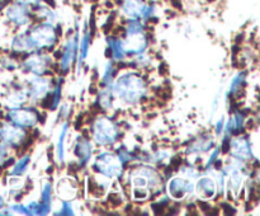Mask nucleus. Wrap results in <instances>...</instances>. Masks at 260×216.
<instances>
[{
  "label": "nucleus",
  "mask_w": 260,
  "mask_h": 216,
  "mask_svg": "<svg viewBox=\"0 0 260 216\" xmlns=\"http://www.w3.org/2000/svg\"><path fill=\"white\" fill-rule=\"evenodd\" d=\"M116 93L127 101H135L144 93V83L136 76H124L117 83Z\"/></svg>",
  "instance_id": "f257e3e1"
},
{
  "label": "nucleus",
  "mask_w": 260,
  "mask_h": 216,
  "mask_svg": "<svg viewBox=\"0 0 260 216\" xmlns=\"http://www.w3.org/2000/svg\"><path fill=\"white\" fill-rule=\"evenodd\" d=\"M29 40L32 41L33 45L45 47V46H51L56 40L55 29L50 24H41L33 28L30 33Z\"/></svg>",
  "instance_id": "f03ea898"
},
{
  "label": "nucleus",
  "mask_w": 260,
  "mask_h": 216,
  "mask_svg": "<svg viewBox=\"0 0 260 216\" xmlns=\"http://www.w3.org/2000/svg\"><path fill=\"white\" fill-rule=\"evenodd\" d=\"M95 140L101 144H108L114 141L116 137V127L107 118H101L95 124Z\"/></svg>",
  "instance_id": "7ed1b4c3"
},
{
  "label": "nucleus",
  "mask_w": 260,
  "mask_h": 216,
  "mask_svg": "<svg viewBox=\"0 0 260 216\" xmlns=\"http://www.w3.org/2000/svg\"><path fill=\"white\" fill-rule=\"evenodd\" d=\"M96 165H98L99 170L103 172L106 175L113 177L121 172V165H119V160L117 159L114 155L112 154H103L96 159Z\"/></svg>",
  "instance_id": "20e7f679"
},
{
  "label": "nucleus",
  "mask_w": 260,
  "mask_h": 216,
  "mask_svg": "<svg viewBox=\"0 0 260 216\" xmlns=\"http://www.w3.org/2000/svg\"><path fill=\"white\" fill-rule=\"evenodd\" d=\"M5 15L10 22L17 25H23L29 20V14H28L27 7L17 2V4L9 5L5 10Z\"/></svg>",
  "instance_id": "39448f33"
},
{
  "label": "nucleus",
  "mask_w": 260,
  "mask_h": 216,
  "mask_svg": "<svg viewBox=\"0 0 260 216\" xmlns=\"http://www.w3.org/2000/svg\"><path fill=\"white\" fill-rule=\"evenodd\" d=\"M10 119L19 126H32L37 121V114L29 109H17L9 113Z\"/></svg>",
  "instance_id": "423d86ee"
},
{
  "label": "nucleus",
  "mask_w": 260,
  "mask_h": 216,
  "mask_svg": "<svg viewBox=\"0 0 260 216\" xmlns=\"http://www.w3.org/2000/svg\"><path fill=\"white\" fill-rule=\"evenodd\" d=\"M23 131L20 129L13 126H5L4 129L0 131V136L3 137L7 144L9 145H18L23 140Z\"/></svg>",
  "instance_id": "0eeeda50"
},
{
  "label": "nucleus",
  "mask_w": 260,
  "mask_h": 216,
  "mask_svg": "<svg viewBox=\"0 0 260 216\" xmlns=\"http://www.w3.org/2000/svg\"><path fill=\"white\" fill-rule=\"evenodd\" d=\"M144 7L145 4L142 0H124L123 4H122V10L127 17L139 18L141 17Z\"/></svg>",
  "instance_id": "6e6552de"
},
{
  "label": "nucleus",
  "mask_w": 260,
  "mask_h": 216,
  "mask_svg": "<svg viewBox=\"0 0 260 216\" xmlns=\"http://www.w3.org/2000/svg\"><path fill=\"white\" fill-rule=\"evenodd\" d=\"M145 46H146V41H145L144 36L141 33L139 35V32H134L127 40V43L123 45V48L127 50L129 47V51H142Z\"/></svg>",
  "instance_id": "1a4fd4ad"
},
{
  "label": "nucleus",
  "mask_w": 260,
  "mask_h": 216,
  "mask_svg": "<svg viewBox=\"0 0 260 216\" xmlns=\"http://www.w3.org/2000/svg\"><path fill=\"white\" fill-rule=\"evenodd\" d=\"M198 195L203 198H210L215 195L216 186L215 182L210 178H202V179L198 182Z\"/></svg>",
  "instance_id": "9d476101"
},
{
  "label": "nucleus",
  "mask_w": 260,
  "mask_h": 216,
  "mask_svg": "<svg viewBox=\"0 0 260 216\" xmlns=\"http://www.w3.org/2000/svg\"><path fill=\"white\" fill-rule=\"evenodd\" d=\"M189 187L190 186L185 180L180 179V178H175L170 183V193H172V196L174 198H182L188 191H190L188 190Z\"/></svg>",
  "instance_id": "9b49d317"
},
{
  "label": "nucleus",
  "mask_w": 260,
  "mask_h": 216,
  "mask_svg": "<svg viewBox=\"0 0 260 216\" xmlns=\"http://www.w3.org/2000/svg\"><path fill=\"white\" fill-rule=\"evenodd\" d=\"M25 65L29 66L30 70H33L35 73L41 74L45 71L46 60L42 57V56H32V57L25 63Z\"/></svg>",
  "instance_id": "f8f14e48"
},
{
  "label": "nucleus",
  "mask_w": 260,
  "mask_h": 216,
  "mask_svg": "<svg viewBox=\"0 0 260 216\" xmlns=\"http://www.w3.org/2000/svg\"><path fill=\"white\" fill-rule=\"evenodd\" d=\"M32 46H33L32 41L27 37H22V36H19V37L15 38L14 42H13V48H14V50H18V51L28 50V48H32Z\"/></svg>",
  "instance_id": "ddd939ff"
},
{
  "label": "nucleus",
  "mask_w": 260,
  "mask_h": 216,
  "mask_svg": "<svg viewBox=\"0 0 260 216\" xmlns=\"http://www.w3.org/2000/svg\"><path fill=\"white\" fill-rule=\"evenodd\" d=\"M48 85V84H47ZM47 85H46V80L42 79H38L35 81V85H33V97H40L41 94H45L47 91Z\"/></svg>",
  "instance_id": "4468645a"
},
{
  "label": "nucleus",
  "mask_w": 260,
  "mask_h": 216,
  "mask_svg": "<svg viewBox=\"0 0 260 216\" xmlns=\"http://www.w3.org/2000/svg\"><path fill=\"white\" fill-rule=\"evenodd\" d=\"M27 163H28V158H24V159H23V160L18 162V164L15 165V170L13 173H14V174H15V173H20V172H22L23 167H24V165L27 164Z\"/></svg>",
  "instance_id": "2eb2a0df"
},
{
  "label": "nucleus",
  "mask_w": 260,
  "mask_h": 216,
  "mask_svg": "<svg viewBox=\"0 0 260 216\" xmlns=\"http://www.w3.org/2000/svg\"><path fill=\"white\" fill-rule=\"evenodd\" d=\"M17 2L23 5H32V4H38L41 0H17Z\"/></svg>",
  "instance_id": "dca6fc26"
},
{
  "label": "nucleus",
  "mask_w": 260,
  "mask_h": 216,
  "mask_svg": "<svg viewBox=\"0 0 260 216\" xmlns=\"http://www.w3.org/2000/svg\"><path fill=\"white\" fill-rule=\"evenodd\" d=\"M4 157H5V147L3 146V145H0V163L4 160Z\"/></svg>",
  "instance_id": "f3484780"
}]
</instances>
